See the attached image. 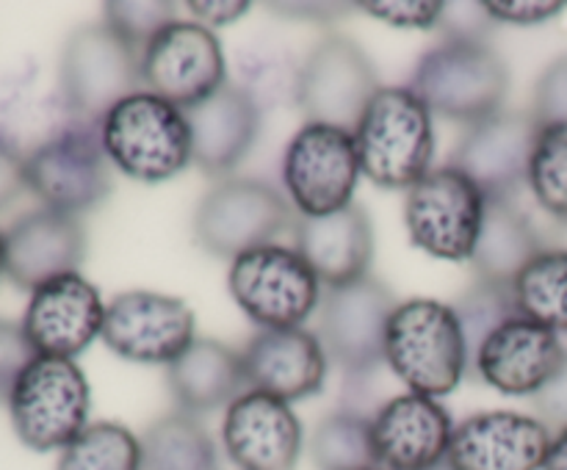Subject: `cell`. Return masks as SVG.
Returning a JSON list of instances; mask_svg holds the SVG:
<instances>
[{
    "mask_svg": "<svg viewBox=\"0 0 567 470\" xmlns=\"http://www.w3.org/2000/svg\"><path fill=\"white\" fill-rule=\"evenodd\" d=\"M142 470H221L219 448L194 415L169 412L142 435Z\"/></svg>",
    "mask_w": 567,
    "mask_h": 470,
    "instance_id": "cell-28",
    "label": "cell"
},
{
    "mask_svg": "<svg viewBox=\"0 0 567 470\" xmlns=\"http://www.w3.org/2000/svg\"><path fill=\"white\" fill-rule=\"evenodd\" d=\"M105 307L97 288L81 271H72L31 291L20 324L37 354L75 359L103 337Z\"/></svg>",
    "mask_w": 567,
    "mask_h": 470,
    "instance_id": "cell-17",
    "label": "cell"
},
{
    "mask_svg": "<svg viewBox=\"0 0 567 470\" xmlns=\"http://www.w3.org/2000/svg\"><path fill=\"white\" fill-rule=\"evenodd\" d=\"M410 88L432 116L471 127L502 111L509 72L480 36H446L421 55Z\"/></svg>",
    "mask_w": 567,
    "mask_h": 470,
    "instance_id": "cell-3",
    "label": "cell"
},
{
    "mask_svg": "<svg viewBox=\"0 0 567 470\" xmlns=\"http://www.w3.org/2000/svg\"><path fill=\"white\" fill-rule=\"evenodd\" d=\"M293 232L299 254L308 260L321 285L336 288L369 276L374 258V227L360 205L352 202L349 208L319 219L299 216Z\"/></svg>",
    "mask_w": 567,
    "mask_h": 470,
    "instance_id": "cell-25",
    "label": "cell"
},
{
    "mask_svg": "<svg viewBox=\"0 0 567 470\" xmlns=\"http://www.w3.org/2000/svg\"><path fill=\"white\" fill-rule=\"evenodd\" d=\"M487 20L509 22V25H540V22L554 20L565 11V3L559 0H487L482 3Z\"/></svg>",
    "mask_w": 567,
    "mask_h": 470,
    "instance_id": "cell-39",
    "label": "cell"
},
{
    "mask_svg": "<svg viewBox=\"0 0 567 470\" xmlns=\"http://www.w3.org/2000/svg\"><path fill=\"white\" fill-rule=\"evenodd\" d=\"M358 9L404 31H430L446 17V3H424V0H374V3H358Z\"/></svg>",
    "mask_w": 567,
    "mask_h": 470,
    "instance_id": "cell-36",
    "label": "cell"
},
{
    "mask_svg": "<svg viewBox=\"0 0 567 470\" xmlns=\"http://www.w3.org/2000/svg\"><path fill=\"white\" fill-rule=\"evenodd\" d=\"M105 25L116 33V36L125 39L131 48H136L142 53L147 48L150 39L166 28L169 22H175V3H161V0H131V3H105Z\"/></svg>",
    "mask_w": 567,
    "mask_h": 470,
    "instance_id": "cell-35",
    "label": "cell"
},
{
    "mask_svg": "<svg viewBox=\"0 0 567 470\" xmlns=\"http://www.w3.org/2000/svg\"><path fill=\"white\" fill-rule=\"evenodd\" d=\"M61 105L86 125H100L116 103L142 92V53L109 25L72 33L61 53Z\"/></svg>",
    "mask_w": 567,
    "mask_h": 470,
    "instance_id": "cell-7",
    "label": "cell"
},
{
    "mask_svg": "<svg viewBox=\"0 0 567 470\" xmlns=\"http://www.w3.org/2000/svg\"><path fill=\"white\" fill-rule=\"evenodd\" d=\"M100 138L111 166L133 180H169L192 164V127L186 111L144 88L105 114Z\"/></svg>",
    "mask_w": 567,
    "mask_h": 470,
    "instance_id": "cell-4",
    "label": "cell"
},
{
    "mask_svg": "<svg viewBox=\"0 0 567 470\" xmlns=\"http://www.w3.org/2000/svg\"><path fill=\"white\" fill-rule=\"evenodd\" d=\"M377 92V70L363 48L349 36L332 33L305 55L297 105L308 122L354 130Z\"/></svg>",
    "mask_w": 567,
    "mask_h": 470,
    "instance_id": "cell-14",
    "label": "cell"
},
{
    "mask_svg": "<svg viewBox=\"0 0 567 470\" xmlns=\"http://www.w3.org/2000/svg\"><path fill=\"white\" fill-rule=\"evenodd\" d=\"M109 166L100 125L72 119L25 155L28 191L42 208L70 216L86 213L109 197Z\"/></svg>",
    "mask_w": 567,
    "mask_h": 470,
    "instance_id": "cell-9",
    "label": "cell"
},
{
    "mask_svg": "<svg viewBox=\"0 0 567 470\" xmlns=\"http://www.w3.org/2000/svg\"><path fill=\"white\" fill-rule=\"evenodd\" d=\"M546 249L537 238L535 224L524 210L515 208V199H493L487 202L485 224L474 249L476 276L498 285H513L524 265Z\"/></svg>",
    "mask_w": 567,
    "mask_h": 470,
    "instance_id": "cell-27",
    "label": "cell"
},
{
    "mask_svg": "<svg viewBox=\"0 0 567 470\" xmlns=\"http://www.w3.org/2000/svg\"><path fill=\"white\" fill-rule=\"evenodd\" d=\"M6 276V252H3V230H0V280Z\"/></svg>",
    "mask_w": 567,
    "mask_h": 470,
    "instance_id": "cell-44",
    "label": "cell"
},
{
    "mask_svg": "<svg viewBox=\"0 0 567 470\" xmlns=\"http://www.w3.org/2000/svg\"><path fill=\"white\" fill-rule=\"evenodd\" d=\"M377 470H380V468H377Z\"/></svg>",
    "mask_w": 567,
    "mask_h": 470,
    "instance_id": "cell-46",
    "label": "cell"
},
{
    "mask_svg": "<svg viewBox=\"0 0 567 470\" xmlns=\"http://www.w3.org/2000/svg\"><path fill=\"white\" fill-rule=\"evenodd\" d=\"M487 197L457 166H437L421 177L404 199L410 241L435 260L465 263L474 258Z\"/></svg>",
    "mask_w": 567,
    "mask_h": 470,
    "instance_id": "cell-8",
    "label": "cell"
},
{
    "mask_svg": "<svg viewBox=\"0 0 567 470\" xmlns=\"http://www.w3.org/2000/svg\"><path fill=\"white\" fill-rule=\"evenodd\" d=\"M227 61L219 36L194 20L161 28L142 50V86L183 111L197 108L227 86Z\"/></svg>",
    "mask_w": 567,
    "mask_h": 470,
    "instance_id": "cell-12",
    "label": "cell"
},
{
    "mask_svg": "<svg viewBox=\"0 0 567 470\" xmlns=\"http://www.w3.org/2000/svg\"><path fill=\"white\" fill-rule=\"evenodd\" d=\"M554 431L537 415L515 409L474 412L454 426L452 470H543Z\"/></svg>",
    "mask_w": 567,
    "mask_h": 470,
    "instance_id": "cell-19",
    "label": "cell"
},
{
    "mask_svg": "<svg viewBox=\"0 0 567 470\" xmlns=\"http://www.w3.org/2000/svg\"><path fill=\"white\" fill-rule=\"evenodd\" d=\"M380 470H435L446 462L454 424L437 398L402 393L371 415Z\"/></svg>",
    "mask_w": 567,
    "mask_h": 470,
    "instance_id": "cell-21",
    "label": "cell"
},
{
    "mask_svg": "<svg viewBox=\"0 0 567 470\" xmlns=\"http://www.w3.org/2000/svg\"><path fill=\"white\" fill-rule=\"evenodd\" d=\"M299 72L302 61L291 55L286 44L275 39L252 42L238 53V75H241V88L255 100L258 108H271V105H297Z\"/></svg>",
    "mask_w": 567,
    "mask_h": 470,
    "instance_id": "cell-31",
    "label": "cell"
},
{
    "mask_svg": "<svg viewBox=\"0 0 567 470\" xmlns=\"http://www.w3.org/2000/svg\"><path fill=\"white\" fill-rule=\"evenodd\" d=\"M540 125L529 111H498L460 138L452 166L480 186L487 202L515 199L529 180V160Z\"/></svg>",
    "mask_w": 567,
    "mask_h": 470,
    "instance_id": "cell-18",
    "label": "cell"
},
{
    "mask_svg": "<svg viewBox=\"0 0 567 470\" xmlns=\"http://www.w3.org/2000/svg\"><path fill=\"white\" fill-rule=\"evenodd\" d=\"M192 127V164L208 177L230 175L255 144L260 108L241 86H221L214 97L186 111Z\"/></svg>",
    "mask_w": 567,
    "mask_h": 470,
    "instance_id": "cell-24",
    "label": "cell"
},
{
    "mask_svg": "<svg viewBox=\"0 0 567 470\" xmlns=\"http://www.w3.org/2000/svg\"><path fill=\"white\" fill-rule=\"evenodd\" d=\"M515 307L520 315L567 332V249H540L513 280Z\"/></svg>",
    "mask_w": 567,
    "mask_h": 470,
    "instance_id": "cell-29",
    "label": "cell"
},
{
    "mask_svg": "<svg viewBox=\"0 0 567 470\" xmlns=\"http://www.w3.org/2000/svg\"><path fill=\"white\" fill-rule=\"evenodd\" d=\"M166 379L181 412L194 418L219 407L227 409L249 390L241 352L214 337H197L175 363L166 365Z\"/></svg>",
    "mask_w": 567,
    "mask_h": 470,
    "instance_id": "cell-26",
    "label": "cell"
},
{
    "mask_svg": "<svg viewBox=\"0 0 567 470\" xmlns=\"http://www.w3.org/2000/svg\"><path fill=\"white\" fill-rule=\"evenodd\" d=\"M55 470H142V437L114 420L89 424L59 453Z\"/></svg>",
    "mask_w": 567,
    "mask_h": 470,
    "instance_id": "cell-32",
    "label": "cell"
},
{
    "mask_svg": "<svg viewBox=\"0 0 567 470\" xmlns=\"http://www.w3.org/2000/svg\"><path fill=\"white\" fill-rule=\"evenodd\" d=\"M37 348L22 332V324L0 318V404L9 407V398L20 382L22 370L37 359Z\"/></svg>",
    "mask_w": 567,
    "mask_h": 470,
    "instance_id": "cell-37",
    "label": "cell"
},
{
    "mask_svg": "<svg viewBox=\"0 0 567 470\" xmlns=\"http://www.w3.org/2000/svg\"><path fill=\"white\" fill-rule=\"evenodd\" d=\"M526 186L548 216L567 221V122L537 130Z\"/></svg>",
    "mask_w": 567,
    "mask_h": 470,
    "instance_id": "cell-33",
    "label": "cell"
},
{
    "mask_svg": "<svg viewBox=\"0 0 567 470\" xmlns=\"http://www.w3.org/2000/svg\"><path fill=\"white\" fill-rule=\"evenodd\" d=\"M22 191H28L25 155L9 138L0 136V210L14 202Z\"/></svg>",
    "mask_w": 567,
    "mask_h": 470,
    "instance_id": "cell-40",
    "label": "cell"
},
{
    "mask_svg": "<svg viewBox=\"0 0 567 470\" xmlns=\"http://www.w3.org/2000/svg\"><path fill=\"white\" fill-rule=\"evenodd\" d=\"M432 111L410 86H380L354 127L360 171L388 191H410L432 171Z\"/></svg>",
    "mask_w": 567,
    "mask_h": 470,
    "instance_id": "cell-2",
    "label": "cell"
},
{
    "mask_svg": "<svg viewBox=\"0 0 567 470\" xmlns=\"http://www.w3.org/2000/svg\"><path fill=\"white\" fill-rule=\"evenodd\" d=\"M565 359L563 337L518 313L482 337L471 352V370L504 396L535 398L559 374Z\"/></svg>",
    "mask_w": 567,
    "mask_h": 470,
    "instance_id": "cell-16",
    "label": "cell"
},
{
    "mask_svg": "<svg viewBox=\"0 0 567 470\" xmlns=\"http://www.w3.org/2000/svg\"><path fill=\"white\" fill-rule=\"evenodd\" d=\"M197 341V315L183 299L125 291L105 307L103 343L122 359L172 365Z\"/></svg>",
    "mask_w": 567,
    "mask_h": 470,
    "instance_id": "cell-15",
    "label": "cell"
},
{
    "mask_svg": "<svg viewBox=\"0 0 567 470\" xmlns=\"http://www.w3.org/2000/svg\"><path fill=\"white\" fill-rule=\"evenodd\" d=\"M230 296L260 330L302 326L321 304V280L297 247L266 243L230 260Z\"/></svg>",
    "mask_w": 567,
    "mask_h": 470,
    "instance_id": "cell-6",
    "label": "cell"
},
{
    "mask_svg": "<svg viewBox=\"0 0 567 470\" xmlns=\"http://www.w3.org/2000/svg\"><path fill=\"white\" fill-rule=\"evenodd\" d=\"M293 227L291 205L269 182L252 177L216 182L194 213V238L214 258L236 260L249 249L277 243L275 238Z\"/></svg>",
    "mask_w": 567,
    "mask_h": 470,
    "instance_id": "cell-11",
    "label": "cell"
},
{
    "mask_svg": "<svg viewBox=\"0 0 567 470\" xmlns=\"http://www.w3.org/2000/svg\"><path fill=\"white\" fill-rule=\"evenodd\" d=\"M535 407L537 412H540L537 418H540L551 431L567 426V359L563 368H559V374L537 393Z\"/></svg>",
    "mask_w": 567,
    "mask_h": 470,
    "instance_id": "cell-41",
    "label": "cell"
},
{
    "mask_svg": "<svg viewBox=\"0 0 567 470\" xmlns=\"http://www.w3.org/2000/svg\"><path fill=\"white\" fill-rule=\"evenodd\" d=\"M6 276L22 291L72 274L86 258V232L78 216L39 208L3 230Z\"/></svg>",
    "mask_w": 567,
    "mask_h": 470,
    "instance_id": "cell-22",
    "label": "cell"
},
{
    "mask_svg": "<svg viewBox=\"0 0 567 470\" xmlns=\"http://www.w3.org/2000/svg\"><path fill=\"white\" fill-rule=\"evenodd\" d=\"M396 299L374 276L324 288L319 341L330 363L349 376L377 374L385 363V332Z\"/></svg>",
    "mask_w": 567,
    "mask_h": 470,
    "instance_id": "cell-13",
    "label": "cell"
},
{
    "mask_svg": "<svg viewBox=\"0 0 567 470\" xmlns=\"http://www.w3.org/2000/svg\"><path fill=\"white\" fill-rule=\"evenodd\" d=\"M310 459L319 470H377L371 418L352 409L327 415L310 435Z\"/></svg>",
    "mask_w": 567,
    "mask_h": 470,
    "instance_id": "cell-30",
    "label": "cell"
},
{
    "mask_svg": "<svg viewBox=\"0 0 567 470\" xmlns=\"http://www.w3.org/2000/svg\"><path fill=\"white\" fill-rule=\"evenodd\" d=\"M302 446V420L282 398L247 390L225 409L221 448L238 470H293Z\"/></svg>",
    "mask_w": 567,
    "mask_h": 470,
    "instance_id": "cell-20",
    "label": "cell"
},
{
    "mask_svg": "<svg viewBox=\"0 0 567 470\" xmlns=\"http://www.w3.org/2000/svg\"><path fill=\"white\" fill-rule=\"evenodd\" d=\"M435 470H452V468H449V464H446V462H443V464H441V468H435Z\"/></svg>",
    "mask_w": 567,
    "mask_h": 470,
    "instance_id": "cell-45",
    "label": "cell"
},
{
    "mask_svg": "<svg viewBox=\"0 0 567 470\" xmlns=\"http://www.w3.org/2000/svg\"><path fill=\"white\" fill-rule=\"evenodd\" d=\"M457 313L460 321H463L465 337H468V348L474 352L487 332L496 330V326L502 324L504 318H509V315H518L513 285L476 280V285L460 299Z\"/></svg>",
    "mask_w": 567,
    "mask_h": 470,
    "instance_id": "cell-34",
    "label": "cell"
},
{
    "mask_svg": "<svg viewBox=\"0 0 567 470\" xmlns=\"http://www.w3.org/2000/svg\"><path fill=\"white\" fill-rule=\"evenodd\" d=\"M529 114L540 127L567 122V55H559L546 66L537 81Z\"/></svg>",
    "mask_w": 567,
    "mask_h": 470,
    "instance_id": "cell-38",
    "label": "cell"
},
{
    "mask_svg": "<svg viewBox=\"0 0 567 470\" xmlns=\"http://www.w3.org/2000/svg\"><path fill=\"white\" fill-rule=\"evenodd\" d=\"M241 363L249 390L269 393L288 404L321 393L330 370L319 335L305 326L255 332L241 348Z\"/></svg>",
    "mask_w": 567,
    "mask_h": 470,
    "instance_id": "cell-23",
    "label": "cell"
},
{
    "mask_svg": "<svg viewBox=\"0 0 567 470\" xmlns=\"http://www.w3.org/2000/svg\"><path fill=\"white\" fill-rule=\"evenodd\" d=\"M186 9L192 11L194 22L214 31V28H225L230 22L247 17L252 3H247V0H225V3H205V0H197V3H186Z\"/></svg>",
    "mask_w": 567,
    "mask_h": 470,
    "instance_id": "cell-42",
    "label": "cell"
},
{
    "mask_svg": "<svg viewBox=\"0 0 567 470\" xmlns=\"http://www.w3.org/2000/svg\"><path fill=\"white\" fill-rule=\"evenodd\" d=\"M92 390L75 359L39 354L9 398L14 435L31 451H64L89 426Z\"/></svg>",
    "mask_w": 567,
    "mask_h": 470,
    "instance_id": "cell-5",
    "label": "cell"
},
{
    "mask_svg": "<svg viewBox=\"0 0 567 470\" xmlns=\"http://www.w3.org/2000/svg\"><path fill=\"white\" fill-rule=\"evenodd\" d=\"M354 133L347 127L305 122L286 147L282 182L302 219H319L352 205L360 180Z\"/></svg>",
    "mask_w": 567,
    "mask_h": 470,
    "instance_id": "cell-10",
    "label": "cell"
},
{
    "mask_svg": "<svg viewBox=\"0 0 567 470\" xmlns=\"http://www.w3.org/2000/svg\"><path fill=\"white\" fill-rule=\"evenodd\" d=\"M385 365L408 393L441 401L471 368V348L454 304L437 299L399 302L388 321Z\"/></svg>",
    "mask_w": 567,
    "mask_h": 470,
    "instance_id": "cell-1",
    "label": "cell"
},
{
    "mask_svg": "<svg viewBox=\"0 0 567 470\" xmlns=\"http://www.w3.org/2000/svg\"><path fill=\"white\" fill-rule=\"evenodd\" d=\"M543 470H567V426L554 431L551 448H548V457Z\"/></svg>",
    "mask_w": 567,
    "mask_h": 470,
    "instance_id": "cell-43",
    "label": "cell"
}]
</instances>
